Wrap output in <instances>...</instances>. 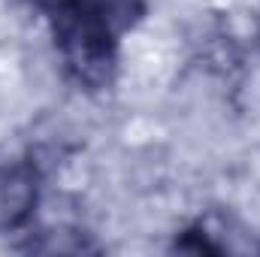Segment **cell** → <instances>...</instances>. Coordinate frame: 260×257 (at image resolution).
I'll return each instance as SVG.
<instances>
[{
	"label": "cell",
	"mask_w": 260,
	"mask_h": 257,
	"mask_svg": "<svg viewBox=\"0 0 260 257\" xmlns=\"http://www.w3.org/2000/svg\"><path fill=\"white\" fill-rule=\"evenodd\" d=\"M142 0H70L55 12V40L67 73L85 88H106L118 40L142 18Z\"/></svg>",
	"instance_id": "cell-1"
},
{
	"label": "cell",
	"mask_w": 260,
	"mask_h": 257,
	"mask_svg": "<svg viewBox=\"0 0 260 257\" xmlns=\"http://www.w3.org/2000/svg\"><path fill=\"white\" fill-rule=\"evenodd\" d=\"M40 200V176L30 164H0V233L30 221Z\"/></svg>",
	"instance_id": "cell-2"
},
{
	"label": "cell",
	"mask_w": 260,
	"mask_h": 257,
	"mask_svg": "<svg viewBox=\"0 0 260 257\" xmlns=\"http://www.w3.org/2000/svg\"><path fill=\"white\" fill-rule=\"evenodd\" d=\"M27 3H30V6H40V9H46V12H52V15H55V12H61V9H64L70 0H27Z\"/></svg>",
	"instance_id": "cell-3"
}]
</instances>
